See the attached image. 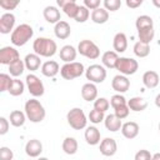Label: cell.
<instances>
[{
  "mask_svg": "<svg viewBox=\"0 0 160 160\" xmlns=\"http://www.w3.org/2000/svg\"><path fill=\"white\" fill-rule=\"evenodd\" d=\"M32 49H34V52L38 54L39 56H42V58H50L52 55L56 54V50H58V45L56 42L50 39V38H38L36 40H34L32 42Z\"/></svg>",
  "mask_w": 160,
  "mask_h": 160,
  "instance_id": "1",
  "label": "cell"
},
{
  "mask_svg": "<svg viewBox=\"0 0 160 160\" xmlns=\"http://www.w3.org/2000/svg\"><path fill=\"white\" fill-rule=\"evenodd\" d=\"M25 115L31 122H41L46 116V111L39 100L30 99L25 102Z\"/></svg>",
  "mask_w": 160,
  "mask_h": 160,
  "instance_id": "2",
  "label": "cell"
},
{
  "mask_svg": "<svg viewBox=\"0 0 160 160\" xmlns=\"http://www.w3.org/2000/svg\"><path fill=\"white\" fill-rule=\"evenodd\" d=\"M32 35H34V30L29 24H20L11 32L10 40L15 46H24L32 38Z\"/></svg>",
  "mask_w": 160,
  "mask_h": 160,
  "instance_id": "3",
  "label": "cell"
},
{
  "mask_svg": "<svg viewBox=\"0 0 160 160\" xmlns=\"http://www.w3.org/2000/svg\"><path fill=\"white\" fill-rule=\"evenodd\" d=\"M66 120H68V124L74 130L85 129L86 128V124H88V118H86L84 110L80 109V108H72L66 114Z\"/></svg>",
  "mask_w": 160,
  "mask_h": 160,
  "instance_id": "4",
  "label": "cell"
},
{
  "mask_svg": "<svg viewBox=\"0 0 160 160\" xmlns=\"http://www.w3.org/2000/svg\"><path fill=\"white\" fill-rule=\"evenodd\" d=\"M85 72V68L81 62L74 61V62H68L64 64L60 69V74L65 80H72L79 76H81Z\"/></svg>",
  "mask_w": 160,
  "mask_h": 160,
  "instance_id": "5",
  "label": "cell"
},
{
  "mask_svg": "<svg viewBox=\"0 0 160 160\" xmlns=\"http://www.w3.org/2000/svg\"><path fill=\"white\" fill-rule=\"evenodd\" d=\"M78 52H80V55L88 58V59H91V60H95L100 56V49L99 46L92 41V40H81L78 45Z\"/></svg>",
  "mask_w": 160,
  "mask_h": 160,
  "instance_id": "6",
  "label": "cell"
},
{
  "mask_svg": "<svg viewBox=\"0 0 160 160\" xmlns=\"http://www.w3.org/2000/svg\"><path fill=\"white\" fill-rule=\"evenodd\" d=\"M115 69L121 75H125V76L134 75L138 71V69H139V62L135 59H132V58H125V56H122V58H119Z\"/></svg>",
  "mask_w": 160,
  "mask_h": 160,
  "instance_id": "7",
  "label": "cell"
},
{
  "mask_svg": "<svg viewBox=\"0 0 160 160\" xmlns=\"http://www.w3.org/2000/svg\"><path fill=\"white\" fill-rule=\"evenodd\" d=\"M85 76L92 84H101L106 79V69L100 64H92L85 70Z\"/></svg>",
  "mask_w": 160,
  "mask_h": 160,
  "instance_id": "8",
  "label": "cell"
},
{
  "mask_svg": "<svg viewBox=\"0 0 160 160\" xmlns=\"http://www.w3.org/2000/svg\"><path fill=\"white\" fill-rule=\"evenodd\" d=\"M25 81H26V86H28L29 92H30L34 98L42 96V95H44V92H45L44 84H42V81H41L35 74H29V75H26Z\"/></svg>",
  "mask_w": 160,
  "mask_h": 160,
  "instance_id": "9",
  "label": "cell"
},
{
  "mask_svg": "<svg viewBox=\"0 0 160 160\" xmlns=\"http://www.w3.org/2000/svg\"><path fill=\"white\" fill-rule=\"evenodd\" d=\"M19 51L12 46H4L0 49V62L2 65H10L14 61L19 60Z\"/></svg>",
  "mask_w": 160,
  "mask_h": 160,
  "instance_id": "10",
  "label": "cell"
},
{
  "mask_svg": "<svg viewBox=\"0 0 160 160\" xmlns=\"http://www.w3.org/2000/svg\"><path fill=\"white\" fill-rule=\"evenodd\" d=\"M15 26V15L11 12H5L0 16V32L1 34H10L14 31Z\"/></svg>",
  "mask_w": 160,
  "mask_h": 160,
  "instance_id": "11",
  "label": "cell"
},
{
  "mask_svg": "<svg viewBox=\"0 0 160 160\" xmlns=\"http://www.w3.org/2000/svg\"><path fill=\"white\" fill-rule=\"evenodd\" d=\"M111 88H112L116 92L124 94V92H126V91L129 90V88H130V80H129L125 75H121V74L115 75V76L112 78V81H111Z\"/></svg>",
  "mask_w": 160,
  "mask_h": 160,
  "instance_id": "12",
  "label": "cell"
},
{
  "mask_svg": "<svg viewBox=\"0 0 160 160\" xmlns=\"http://www.w3.org/2000/svg\"><path fill=\"white\" fill-rule=\"evenodd\" d=\"M99 150H100V152L104 156H112L118 151V144H116L115 139H112V138H105L104 140L100 141Z\"/></svg>",
  "mask_w": 160,
  "mask_h": 160,
  "instance_id": "13",
  "label": "cell"
},
{
  "mask_svg": "<svg viewBox=\"0 0 160 160\" xmlns=\"http://www.w3.org/2000/svg\"><path fill=\"white\" fill-rule=\"evenodd\" d=\"M58 6H60L62 9V11L71 19H75L78 10H79V5L76 4V1L74 0H58L56 1Z\"/></svg>",
  "mask_w": 160,
  "mask_h": 160,
  "instance_id": "14",
  "label": "cell"
},
{
  "mask_svg": "<svg viewBox=\"0 0 160 160\" xmlns=\"http://www.w3.org/2000/svg\"><path fill=\"white\" fill-rule=\"evenodd\" d=\"M25 152L30 158H38L42 152V144L38 139H31L25 145Z\"/></svg>",
  "mask_w": 160,
  "mask_h": 160,
  "instance_id": "15",
  "label": "cell"
},
{
  "mask_svg": "<svg viewBox=\"0 0 160 160\" xmlns=\"http://www.w3.org/2000/svg\"><path fill=\"white\" fill-rule=\"evenodd\" d=\"M54 32H55V36L60 40H65L70 36L71 34V28L69 25L68 21H64V20H60L58 24H55L54 26Z\"/></svg>",
  "mask_w": 160,
  "mask_h": 160,
  "instance_id": "16",
  "label": "cell"
},
{
  "mask_svg": "<svg viewBox=\"0 0 160 160\" xmlns=\"http://www.w3.org/2000/svg\"><path fill=\"white\" fill-rule=\"evenodd\" d=\"M81 96L85 101H95L98 99V88L92 82H86L81 88Z\"/></svg>",
  "mask_w": 160,
  "mask_h": 160,
  "instance_id": "17",
  "label": "cell"
},
{
  "mask_svg": "<svg viewBox=\"0 0 160 160\" xmlns=\"http://www.w3.org/2000/svg\"><path fill=\"white\" fill-rule=\"evenodd\" d=\"M139 131H140V128L135 121H128V122L122 124V126H121L122 136L126 139H130V140L135 139L139 135Z\"/></svg>",
  "mask_w": 160,
  "mask_h": 160,
  "instance_id": "18",
  "label": "cell"
},
{
  "mask_svg": "<svg viewBox=\"0 0 160 160\" xmlns=\"http://www.w3.org/2000/svg\"><path fill=\"white\" fill-rule=\"evenodd\" d=\"M42 15H44V19L50 24H58L61 20L60 10L56 6H52V5L46 6L42 11Z\"/></svg>",
  "mask_w": 160,
  "mask_h": 160,
  "instance_id": "19",
  "label": "cell"
},
{
  "mask_svg": "<svg viewBox=\"0 0 160 160\" xmlns=\"http://www.w3.org/2000/svg\"><path fill=\"white\" fill-rule=\"evenodd\" d=\"M159 81H160V78H159V74L154 70H148L144 72L142 75V84L145 88L148 89H154L159 85Z\"/></svg>",
  "mask_w": 160,
  "mask_h": 160,
  "instance_id": "20",
  "label": "cell"
},
{
  "mask_svg": "<svg viewBox=\"0 0 160 160\" xmlns=\"http://www.w3.org/2000/svg\"><path fill=\"white\" fill-rule=\"evenodd\" d=\"M60 69L61 68L59 66V64L56 61H54V60H48V61H45L41 65V72L46 78H54V76H56L58 72L60 71Z\"/></svg>",
  "mask_w": 160,
  "mask_h": 160,
  "instance_id": "21",
  "label": "cell"
},
{
  "mask_svg": "<svg viewBox=\"0 0 160 160\" xmlns=\"http://www.w3.org/2000/svg\"><path fill=\"white\" fill-rule=\"evenodd\" d=\"M76 54H78V50L71 46V45H64L61 49H60V59L68 64V62H74V60L76 59Z\"/></svg>",
  "mask_w": 160,
  "mask_h": 160,
  "instance_id": "22",
  "label": "cell"
},
{
  "mask_svg": "<svg viewBox=\"0 0 160 160\" xmlns=\"http://www.w3.org/2000/svg\"><path fill=\"white\" fill-rule=\"evenodd\" d=\"M112 46L115 52H124L128 49V38L124 32H116L112 39Z\"/></svg>",
  "mask_w": 160,
  "mask_h": 160,
  "instance_id": "23",
  "label": "cell"
},
{
  "mask_svg": "<svg viewBox=\"0 0 160 160\" xmlns=\"http://www.w3.org/2000/svg\"><path fill=\"white\" fill-rule=\"evenodd\" d=\"M84 136H85V140L89 145L94 146V145H98L100 142V131L95 126H88Z\"/></svg>",
  "mask_w": 160,
  "mask_h": 160,
  "instance_id": "24",
  "label": "cell"
},
{
  "mask_svg": "<svg viewBox=\"0 0 160 160\" xmlns=\"http://www.w3.org/2000/svg\"><path fill=\"white\" fill-rule=\"evenodd\" d=\"M119 60V55L115 51H105L101 56V61H102V66L108 68V69H115L116 62Z\"/></svg>",
  "mask_w": 160,
  "mask_h": 160,
  "instance_id": "25",
  "label": "cell"
},
{
  "mask_svg": "<svg viewBox=\"0 0 160 160\" xmlns=\"http://www.w3.org/2000/svg\"><path fill=\"white\" fill-rule=\"evenodd\" d=\"M24 62H25V68L30 71H36L42 65L41 60H40V56L35 52L34 54H28L24 59Z\"/></svg>",
  "mask_w": 160,
  "mask_h": 160,
  "instance_id": "26",
  "label": "cell"
},
{
  "mask_svg": "<svg viewBox=\"0 0 160 160\" xmlns=\"http://www.w3.org/2000/svg\"><path fill=\"white\" fill-rule=\"evenodd\" d=\"M104 124H105V128L109 130V131H119L121 130V126H122V122L120 119H118L115 116V114H109L105 116V120H104Z\"/></svg>",
  "mask_w": 160,
  "mask_h": 160,
  "instance_id": "27",
  "label": "cell"
},
{
  "mask_svg": "<svg viewBox=\"0 0 160 160\" xmlns=\"http://www.w3.org/2000/svg\"><path fill=\"white\" fill-rule=\"evenodd\" d=\"M128 106L130 110L132 111H144L146 108H148V101L144 99V98H140V96H134L131 98L129 101H128Z\"/></svg>",
  "mask_w": 160,
  "mask_h": 160,
  "instance_id": "28",
  "label": "cell"
},
{
  "mask_svg": "<svg viewBox=\"0 0 160 160\" xmlns=\"http://www.w3.org/2000/svg\"><path fill=\"white\" fill-rule=\"evenodd\" d=\"M91 20L95 24H105L109 20V11L104 8H98L91 11Z\"/></svg>",
  "mask_w": 160,
  "mask_h": 160,
  "instance_id": "29",
  "label": "cell"
},
{
  "mask_svg": "<svg viewBox=\"0 0 160 160\" xmlns=\"http://www.w3.org/2000/svg\"><path fill=\"white\" fill-rule=\"evenodd\" d=\"M78 148H79V145H78V141H76L75 138L68 136V138L64 139V141H62V150H64L65 154L74 155V154H76Z\"/></svg>",
  "mask_w": 160,
  "mask_h": 160,
  "instance_id": "30",
  "label": "cell"
},
{
  "mask_svg": "<svg viewBox=\"0 0 160 160\" xmlns=\"http://www.w3.org/2000/svg\"><path fill=\"white\" fill-rule=\"evenodd\" d=\"M9 120H10V124H11L12 126L20 128V126H22V125L25 124L26 115H25V112H22V111H20V110H14V111L10 112Z\"/></svg>",
  "mask_w": 160,
  "mask_h": 160,
  "instance_id": "31",
  "label": "cell"
},
{
  "mask_svg": "<svg viewBox=\"0 0 160 160\" xmlns=\"http://www.w3.org/2000/svg\"><path fill=\"white\" fill-rule=\"evenodd\" d=\"M138 36H139V41L145 42V44H150L155 36V30H154V28L138 30Z\"/></svg>",
  "mask_w": 160,
  "mask_h": 160,
  "instance_id": "32",
  "label": "cell"
},
{
  "mask_svg": "<svg viewBox=\"0 0 160 160\" xmlns=\"http://www.w3.org/2000/svg\"><path fill=\"white\" fill-rule=\"evenodd\" d=\"M135 26L136 30H141V29H148V28H154V21L149 15H140L136 18L135 21Z\"/></svg>",
  "mask_w": 160,
  "mask_h": 160,
  "instance_id": "33",
  "label": "cell"
},
{
  "mask_svg": "<svg viewBox=\"0 0 160 160\" xmlns=\"http://www.w3.org/2000/svg\"><path fill=\"white\" fill-rule=\"evenodd\" d=\"M24 70H25V62H24V60H20V59L9 65V72L14 78L20 76L24 72Z\"/></svg>",
  "mask_w": 160,
  "mask_h": 160,
  "instance_id": "34",
  "label": "cell"
},
{
  "mask_svg": "<svg viewBox=\"0 0 160 160\" xmlns=\"http://www.w3.org/2000/svg\"><path fill=\"white\" fill-rule=\"evenodd\" d=\"M134 54L138 58H146L150 54V44H145V42H141V41L135 42Z\"/></svg>",
  "mask_w": 160,
  "mask_h": 160,
  "instance_id": "35",
  "label": "cell"
},
{
  "mask_svg": "<svg viewBox=\"0 0 160 160\" xmlns=\"http://www.w3.org/2000/svg\"><path fill=\"white\" fill-rule=\"evenodd\" d=\"M24 89H25V84L21 80H19V79H14L12 80V84L9 88L8 91H9V94L11 96H20L24 92Z\"/></svg>",
  "mask_w": 160,
  "mask_h": 160,
  "instance_id": "36",
  "label": "cell"
},
{
  "mask_svg": "<svg viewBox=\"0 0 160 160\" xmlns=\"http://www.w3.org/2000/svg\"><path fill=\"white\" fill-rule=\"evenodd\" d=\"M12 80L14 79H11L10 75H8L5 72H1L0 74V91L1 92L8 91L9 88L11 86V84H12Z\"/></svg>",
  "mask_w": 160,
  "mask_h": 160,
  "instance_id": "37",
  "label": "cell"
},
{
  "mask_svg": "<svg viewBox=\"0 0 160 160\" xmlns=\"http://www.w3.org/2000/svg\"><path fill=\"white\" fill-rule=\"evenodd\" d=\"M110 105L112 106V109H116L119 106H124V105H128V101L126 99L121 95V94H115L111 96L110 99Z\"/></svg>",
  "mask_w": 160,
  "mask_h": 160,
  "instance_id": "38",
  "label": "cell"
},
{
  "mask_svg": "<svg viewBox=\"0 0 160 160\" xmlns=\"http://www.w3.org/2000/svg\"><path fill=\"white\" fill-rule=\"evenodd\" d=\"M110 106V102L108 99L105 98H98L95 101H94V109L95 110H99L101 112H105Z\"/></svg>",
  "mask_w": 160,
  "mask_h": 160,
  "instance_id": "39",
  "label": "cell"
},
{
  "mask_svg": "<svg viewBox=\"0 0 160 160\" xmlns=\"http://www.w3.org/2000/svg\"><path fill=\"white\" fill-rule=\"evenodd\" d=\"M89 16H91L89 9H86L84 5H82V6H79L78 14H76V16H75V21H78V22H85V21L89 19Z\"/></svg>",
  "mask_w": 160,
  "mask_h": 160,
  "instance_id": "40",
  "label": "cell"
},
{
  "mask_svg": "<svg viewBox=\"0 0 160 160\" xmlns=\"http://www.w3.org/2000/svg\"><path fill=\"white\" fill-rule=\"evenodd\" d=\"M89 120H90V122H92V124H99V122H101V121L105 120V115H104V112L92 109V110L89 112Z\"/></svg>",
  "mask_w": 160,
  "mask_h": 160,
  "instance_id": "41",
  "label": "cell"
},
{
  "mask_svg": "<svg viewBox=\"0 0 160 160\" xmlns=\"http://www.w3.org/2000/svg\"><path fill=\"white\" fill-rule=\"evenodd\" d=\"M120 0H104V9H106L108 11H116L120 9Z\"/></svg>",
  "mask_w": 160,
  "mask_h": 160,
  "instance_id": "42",
  "label": "cell"
},
{
  "mask_svg": "<svg viewBox=\"0 0 160 160\" xmlns=\"http://www.w3.org/2000/svg\"><path fill=\"white\" fill-rule=\"evenodd\" d=\"M129 112H130V109H129V106H128V105L119 106V108L114 109V114H115V116H116L118 119H120V120H122V119L128 118Z\"/></svg>",
  "mask_w": 160,
  "mask_h": 160,
  "instance_id": "43",
  "label": "cell"
},
{
  "mask_svg": "<svg viewBox=\"0 0 160 160\" xmlns=\"http://www.w3.org/2000/svg\"><path fill=\"white\" fill-rule=\"evenodd\" d=\"M12 158H14V152L11 149L6 146L0 148V160H12Z\"/></svg>",
  "mask_w": 160,
  "mask_h": 160,
  "instance_id": "44",
  "label": "cell"
},
{
  "mask_svg": "<svg viewBox=\"0 0 160 160\" xmlns=\"http://www.w3.org/2000/svg\"><path fill=\"white\" fill-rule=\"evenodd\" d=\"M151 158H152V155L150 154L149 150L141 149V150H139V151L135 154L134 160H151Z\"/></svg>",
  "mask_w": 160,
  "mask_h": 160,
  "instance_id": "45",
  "label": "cell"
},
{
  "mask_svg": "<svg viewBox=\"0 0 160 160\" xmlns=\"http://www.w3.org/2000/svg\"><path fill=\"white\" fill-rule=\"evenodd\" d=\"M19 5V1H11V0H2L0 1V8L4 10H14Z\"/></svg>",
  "mask_w": 160,
  "mask_h": 160,
  "instance_id": "46",
  "label": "cell"
},
{
  "mask_svg": "<svg viewBox=\"0 0 160 160\" xmlns=\"http://www.w3.org/2000/svg\"><path fill=\"white\" fill-rule=\"evenodd\" d=\"M9 126H10L9 120L4 116H0V135H5L9 131Z\"/></svg>",
  "mask_w": 160,
  "mask_h": 160,
  "instance_id": "47",
  "label": "cell"
},
{
  "mask_svg": "<svg viewBox=\"0 0 160 160\" xmlns=\"http://www.w3.org/2000/svg\"><path fill=\"white\" fill-rule=\"evenodd\" d=\"M84 6L89 10H96L100 8V0H84Z\"/></svg>",
  "mask_w": 160,
  "mask_h": 160,
  "instance_id": "48",
  "label": "cell"
},
{
  "mask_svg": "<svg viewBox=\"0 0 160 160\" xmlns=\"http://www.w3.org/2000/svg\"><path fill=\"white\" fill-rule=\"evenodd\" d=\"M142 5V0H126V6L130 9H136Z\"/></svg>",
  "mask_w": 160,
  "mask_h": 160,
  "instance_id": "49",
  "label": "cell"
},
{
  "mask_svg": "<svg viewBox=\"0 0 160 160\" xmlns=\"http://www.w3.org/2000/svg\"><path fill=\"white\" fill-rule=\"evenodd\" d=\"M155 105L160 109V94H158V95H156V98H155Z\"/></svg>",
  "mask_w": 160,
  "mask_h": 160,
  "instance_id": "50",
  "label": "cell"
},
{
  "mask_svg": "<svg viewBox=\"0 0 160 160\" xmlns=\"http://www.w3.org/2000/svg\"><path fill=\"white\" fill-rule=\"evenodd\" d=\"M151 160H160V152L154 154V155H152V158H151Z\"/></svg>",
  "mask_w": 160,
  "mask_h": 160,
  "instance_id": "51",
  "label": "cell"
},
{
  "mask_svg": "<svg viewBox=\"0 0 160 160\" xmlns=\"http://www.w3.org/2000/svg\"><path fill=\"white\" fill-rule=\"evenodd\" d=\"M152 4H154V6L160 9V0H152Z\"/></svg>",
  "mask_w": 160,
  "mask_h": 160,
  "instance_id": "52",
  "label": "cell"
},
{
  "mask_svg": "<svg viewBox=\"0 0 160 160\" xmlns=\"http://www.w3.org/2000/svg\"><path fill=\"white\" fill-rule=\"evenodd\" d=\"M38 160H49V159H48V158H39Z\"/></svg>",
  "mask_w": 160,
  "mask_h": 160,
  "instance_id": "53",
  "label": "cell"
},
{
  "mask_svg": "<svg viewBox=\"0 0 160 160\" xmlns=\"http://www.w3.org/2000/svg\"><path fill=\"white\" fill-rule=\"evenodd\" d=\"M159 131H160V122H159Z\"/></svg>",
  "mask_w": 160,
  "mask_h": 160,
  "instance_id": "54",
  "label": "cell"
}]
</instances>
